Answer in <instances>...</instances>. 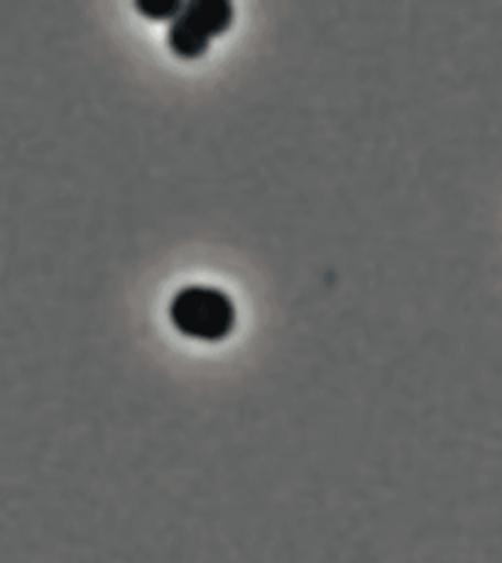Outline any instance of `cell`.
I'll list each match as a JSON object with an SVG mask.
<instances>
[{"mask_svg": "<svg viewBox=\"0 0 502 563\" xmlns=\"http://www.w3.org/2000/svg\"><path fill=\"white\" fill-rule=\"evenodd\" d=\"M170 321L187 339L218 343L233 333L238 311L233 299L223 289L192 285L174 295L170 305Z\"/></svg>", "mask_w": 502, "mask_h": 563, "instance_id": "6da1fadb", "label": "cell"}, {"mask_svg": "<svg viewBox=\"0 0 502 563\" xmlns=\"http://www.w3.org/2000/svg\"><path fill=\"white\" fill-rule=\"evenodd\" d=\"M179 18L196 32H201L204 37L211 40L231 30L236 20V8L228 0H199V3L184 5Z\"/></svg>", "mask_w": 502, "mask_h": 563, "instance_id": "7a4b0ae2", "label": "cell"}, {"mask_svg": "<svg viewBox=\"0 0 502 563\" xmlns=\"http://www.w3.org/2000/svg\"><path fill=\"white\" fill-rule=\"evenodd\" d=\"M167 45L179 59L192 62V59L204 57L206 49L211 47V40L204 37L201 32H196L192 25L184 23V20L177 15L172 20V25L167 30Z\"/></svg>", "mask_w": 502, "mask_h": 563, "instance_id": "3957f363", "label": "cell"}, {"mask_svg": "<svg viewBox=\"0 0 502 563\" xmlns=\"http://www.w3.org/2000/svg\"><path fill=\"white\" fill-rule=\"evenodd\" d=\"M138 13L148 18V20H155V23H160V20H174L179 13L184 3H177V0H140V3L135 5Z\"/></svg>", "mask_w": 502, "mask_h": 563, "instance_id": "277c9868", "label": "cell"}]
</instances>
